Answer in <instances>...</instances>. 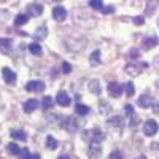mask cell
I'll return each mask as SVG.
<instances>
[{
  "instance_id": "cell-1",
  "label": "cell",
  "mask_w": 159,
  "mask_h": 159,
  "mask_svg": "<svg viewBox=\"0 0 159 159\" xmlns=\"http://www.w3.org/2000/svg\"><path fill=\"white\" fill-rule=\"evenodd\" d=\"M88 156H89V159H100L102 147L99 142H91V145L88 147Z\"/></svg>"
},
{
  "instance_id": "cell-2",
  "label": "cell",
  "mask_w": 159,
  "mask_h": 159,
  "mask_svg": "<svg viewBox=\"0 0 159 159\" xmlns=\"http://www.w3.org/2000/svg\"><path fill=\"white\" fill-rule=\"evenodd\" d=\"M157 130H159V126L154 119H148V121L143 124V134L147 137H153L154 134H157Z\"/></svg>"
},
{
  "instance_id": "cell-3",
  "label": "cell",
  "mask_w": 159,
  "mask_h": 159,
  "mask_svg": "<svg viewBox=\"0 0 159 159\" xmlns=\"http://www.w3.org/2000/svg\"><path fill=\"white\" fill-rule=\"evenodd\" d=\"M84 139L91 140V142H100L105 139V135L102 134L100 129H91V130H86L84 132Z\"/></svg>"
},
{
  "instance_id": "cell-4",
  "label": "cell",
  "mask_w": 159,
  "mask_h": 159,
  "mask_svg": "<svg viewBox=\"0 0 159 159\" xmlns=\"http://www.w3.org/2000/svg\"><path fill=\"white\" fill-rule=\"evenodd\" d=\"M107 91H108V94H110L111 97L118 99V97H121V94H123L124 88H123L121 84H119V83H108V88H107Z\"/></svg>"
},
{
  "instance_id": "cell-5",
  "label": "cell",
  "mask_w": 159,
  "mask_h": 159,
  "mask_svg": "<svg viewBox=\"0 0 159 159\" xmlns=\"http://www.w3.org/2000/svg\"><path fill=\"white\" fill-rule=\"evenodd\" d=\"M45 89V83L40 81V80H34V81H29L25 84V91L29 92H42Z\"/></svg>"
},
{
  "instance_id": "cell-6",
  "label": "cell",
  "mask_w": 159,
  "mask_h": 159,
  "mask_svg": "<svg viewBox=\"0 0 159 159\" xmlns=\"http://www.w3.org/2000/svg\"><path fill=\"white\" fill-rule=\"evenodd\" d=\"M142 67H147V64H143V65L127 64L126 67H124V70H126V73H127V75H130V76H139V75L142 73Z\"/></svg>"
},
{
  "instance_id": "cell-7",
  "label": "cell",
  "mask_w": 159,
  "mask_h": 159,
  "mask_svg": "<svg viewBox=\"0 0 159 159\" xmlns=\"http://www.w3.org/2000/svg\"><path fill=\"white\" fill-rule=\"evenodd\" d=\"M62 126H64V129H65V130H69V132H75V130H78V119H76V118H73V116H69V118L62 123Z\"/></svg>"
},
{
  "instance_id": "cell-8",
  "label": "cell",
  "mask_w": 159,
  "mask_h": 159,
  "mask_svg": "<svg viewBox=\"0 0 159 159\" xmlns=\"http://www.w3.org/2000/svg\"><path fill=\"white\" fill-rule=\"evenodd\" d=\"M2 75H3L5 83H8V84H15V83H16V73L13 72L11 69L3 67V69H2Z\"/></svg>"
},
{
  "instance_id": "cell-9",
  "label": "cell",
  "mask_w": 159,
  "mask_h": 159,
  "mask_svg": "<svg viewBox=\"0 0 159 159\" xmlns=\"http://www.w3.org/2000/svg\"><path fill=\"white\" fill-rule=\"evenodd\" d=\"M27 13H29V16H40L43 13V5H40V3H29L27 5Z\"/></svg>"
},
{
  "instance_id": "cell-10",
  "label": "cell",
  "mask_w": 159,
  "mask_h": 159,
  "mask_svg": "<svg viewBox=\"0 0 159 159\" xmlns=\"http://www.w3.org/2000/svg\"><path fill=\"white\" fill-rule=\"evenodd\" d=\"M52 18L56 21H64L67 18V10L64 7H54V10H52Z\"/></svg>"
},
{
  "instance_id": "cell-11",
  "label": "cell",
  "mask_w": 159,
  "mask_h": 159,
  "mask_svg": "<svg viewBox=\"0 0 159 159\" xmlns=\"http://www.w3.org/2000/svg\"><path fill=\"white\" fill-rule=\"evenodd\" d=\"M56 102L61 105V107H69V105H70V97L67 96V92H65V91H61L57 94V97H56Z\"/></svg>"
},
{
  "instance_id": "cell-12",
  "label": "cell",
  "mask_w": 159,
  "mask_h": 159,
  "mask_svg": "<svg viewBox=\"0 0 159 159\" xmlns=\"http://www.w3.org/2000/svg\"><path fill=\"white\" fill-rule=\"evenodd\" d=\"M11 40L10 38H0V52L3 54H10L11 52Z\"/></svg>"
},
{
  "instance_id": "cell-13",
  "label": "cell",
  "mask_w": 159,
  "mask_h": 159,
  "mask_svg": "<svg viewBox=\"0 0 159 159\" xmlns=\"http://www.w3.org/2000/svg\"><path fill=\"white\" fill-rule=\"evenodd\" d=\"M139 107H142V108H150L151 105H153V99L150 97V96H147V94H143V96H140L139 97Z\"/></svg>"
},
{
  "instance_id": "cell-14",
  "label": "cell",
  "mask_w": 159,
  "mask_h": 159,
  "mask_svg": "<svg viewBox=\"0 0 159 159\" xmlns=\"http://www.w3.org/2000/svg\"><path fill=\"white\" fill-rule=\"evenodd\" d=\"M37 107H38V102L35 100V99H30V100H27V102H25L24 103V111L25 113H32L34 110H37Z\"/></svg>"
},
{
  "instance_id": "cell-15",
  "label": "cell",
  "mask_w": 159,
  "mask_h": 159,
  "mask_svg": "<svg viewBox=\"0 0 159 159\" xmlns=\"http://www.w3.org/2000/svg\"><path fill=\"white\" fill-rule=\"evenodd\" d=\"M123 124H124V121H123L121 116H115V118H110V119H108V126H110V127H118V129H121Z\"/></svg>"
},
{
  "instance_id": "cell-16",
  "label": "cell",
  "mask_w": 159,
  "mask_h": 159,
  "mask_svg": "<svg viewBox=\"0 0 159 159\" xmlns=\"http://www.w3.org/2000/svg\"><path fill=\"white\" fill-rule=\"evenodd\" d=\"M29 51H30V54H34V56H42V52H43L42 46H40V43H37V42L29 45Z\"/></svg>"
},
{
  "instance_id": "cell-17",
  "label": "cell",
  "mask_w": 159,
  "mask_h": 159,
  "mask_svg": "<svg viewBox=\"0 0 159 159\" xmlns=\"http://www.w3.org/2000/svg\"><path fill=\"white\" fill-rule=\"evenodd\" d=\"M157 43H159V40H157L156 37L145 38V40H143V48H145V49H151V48H154Z\"/></svg>"
},
{
  "instance_id": "cell-18",
  "label": "cell",
  "mask_w": 159,
  "mask_h": 159,
  "mask_svg": "<svg viewBox=\"0 0 159 159\" xmlns=\"http://www.w3.org/2000/svg\"><path fill=\"white\" fill-rule=\"evenodd\" d=\"M29 22V15H18L16 16V19H15V25H18V27H21V25H24V24H27Z\"/></svg>"
},
{
  "instance_id": "cell-19",
  "label": "cell",
  "mask_w": 159,
  "mask_h": 159,
  "mask_svg": "<svg viewBox=\"0 0 159 159\" xmlns=\"http://www.w3.org/2000/svg\"><path fill=\"white\" fill-rule=\"evenodd\" d=\"M75 111L80 116H86L89 113V107H88V105H83V103H78L76 107H75Z\"/></svg>"
},
{
  "instance_id": "cell-20",
  "label": "cell",
  "mask_w": 159,
  "mask_h": 159,
  "mask_svg": "<svg viewBox=\"0 0 159 159\" xmlns=\"http://www.w3.org/2000/svg\"><path fill=\"white\" fill-rule=\"evenodd\" d=\"M89 62H91L92 65H99V64H100V51H99V49H96V51L91 54Z\"/></svg>"
},
{
  "instance_id": "cell-21",
  "label": "cell",
  "mask_w": 159,
  "mask_h": 159,
  "mask_svg": "<svg viewBox=\"0 0 159 159\" xmlns=\"http://www.w3.org/2000/svg\"><path fill=\"white\" fill-rule=\"evenodd\" d=\"M89 91L92 92V94H100V84L97 80H92V81L89 83Z\"/></svg>"
},
{
  "instance_id": "cell-22",
  "label": "cell",
  "mask_w": 159,
  "mask_h": 159,
  "mask_svg": "<svg viewBox=\"0 0 159 159\" xmlns=\"http://www.w3.org/2000/svg\"><path fill=\"white\" fill-rule=\"evenodd\" d=\"M46 147L52 151V150H56L57 148V140L54 139V137H51V135H48L46 137Z\"/></svg>"
},
{
  "instance_id": "cell-23",
  "label": "cell",
  "mask_w": 159,
  "mask_h": 159,
  "mask_svg": "<svg viewBox=\"0 0 159 159\" xmlns=\"http://www.w3.org/2000/svg\"><path fill=\"white\" fill-rule=\"evenodd\" d=\"M11 137L15 139V140H21V142H25V134H24V130H13L11 132Z\"/></svg>"
},
{
  "instance_id": "cell-24",
  "label": "cell",
  "mask_w": 159,
  "mask_h": 159,
  "mask_svg": "<svg viewBox=\"0 0 159 159\" xmlns=\"http://www.w3.org/2000/svg\"><path fill=\"white\" fill-rule=\"evenodd\" d=\"M46 27H45V25H40V27L35 30V38H38V40H42V38H45L46 37Z\"/></svg>"
},
{
  "instance_id": "cell-25",
  "label": "cell",
  "mask_w": 159,
  "mask_h": 159,
  "mask_svg": "<svg viewBox=\"0 0 159 159\" xmlns=\"http://www.w3.org/2000/svg\"><path fill=\"white\" fill-rule=\"evenodd\" d=\"M7 148H8V153H10V154H15V156H18L19 151H21V148L18 147L16 143H8V147H7Z\"/></svg>"
},
{
  "instance_id": "cell-26",
  "label": "cell",
  "mask_w": 159,
  "mask_h": 159,
  "mask_svg": "<svg viewBox=\"0 0 159 159\" xmlns=\"http://www.w3.org/2000/svg\"><path fill=\"white\" fill-rule=\"evenodd\" d=\"M89 7L92 10H102L103 8V2L102 0H89Z\"/></svg>"
},
{
  "instance_id": "cell-27",
  "label": "cell",
  "mask_w": 159,
  "mask_h": 159,
  "mask_svg": "<svg viewBox=\"0 0 159 159\" xmlns=\"http://www.w3.org/2000/svg\"><path fill=\"white\" fill-rule=\"evenodd\" d=\"M99 108H100V113H102V115H107V113L110 111V107H108L107 100H100V102H99Z\"/></svg>"
},
{
  "instance_id": "cell-28",
  "label": "cell",
  "mask_w": 159,
  "mask_h": 159,
  "mask_svg": "<svg viewBox=\"0 0 159 159\" xmlns=\"http://www.w3.org/2000/svg\"><path fill=\"white\" fill-rule=\"evenodd\" d=\"M124 91H126V94L130 97V96H134L135 88H134V84H132V83H126V84H124Z\"/></svg>"
},
{
  "instance_id": "cell-29",
  "label": "cell",
  "mask_w": 159,
  "mask_h": 159,
  "mask_svg": "<svg viewBox=\"0 0 159 159\" xmlns=\"http://www.w3.org/2000/svg\"><path fill=\"white\" fill-rule=\"evenodd\" d=\"M156 5H157V2H156V0H151V2L148 3V7H147V11H145V13H147V15H153V13H154V10H156Z\"/></svg>"
},
{
  "instance_id": "cell-30",
  "label": "cell",
  "mask_w": 159,
  "mask_h": 159,
  "mask_svg": "<svg viewBox=\"0 0 159 159\" xmlns=\"http://www.w3.org/2000/svg\"><path fill=\"white\" fill-rule=\"evenodd\" d=\"M18 156H19V159H30V157H32V154L29 153V150H25V148L21 150Z\"/></svg>"
},
{
  "instance_id": "cell-31",
  "label": "cell",
  "mask_w": 159,
  "mask_h": 159,
  "mask_svg": "<svg viewBox=\"0 0 159 159\" xmlns=\"http://www.w3.org/2000/svg\"><path fill=\"white\" fill-rule=\"evenodd\" d=\"M100 11L103 13V15H111V13H115V7H111V5H108V7H103Z\"/></svg>"
},
{
  "instance_id": "cell-32",
  "label": "cell",
  "mask_w": 159,
  "mask_h": 159,
  "mask_svg": "<svg viewBox=\"0 0 159 159\" xmlns=\"http://www.w3.org/2000/svg\"><path fill=\"white\" fill-rule=\"evenodd\" d=\"M52 107V99L51 97H45L43 99V108H51Z\"/></svg>"
},
{
  "instance_id": "cell-33",
  "label": "cell",
  "mask_w": 159,
  "mask_h": 159,
  "mask_svg": "<svg viewBox=\"0 0 159 159\" xmlns=\"http://www.w3.org/2000/svg\"><path fill=\"white\" fill-rule=\"evenodd\" d=\"M129 56H130L132 59H137V57L140 56V51H139L137 48H132V49L129 51Z\"/></svg>"
},
{
  "instance_id": "cell-34",
  "label": "cell",
  "mask_w": 159,
  "mask_h": 159,
  "mask_svg": "<svg viewBox=\"0 0 159 159\" xmlns=\"http://www.w3.org/2000/svg\"><path fill=\"white\" fill-rule=\"evenodd\" d=\"M62 72H64V73H70V72H72V65H70L69 62H64V64H62Z\"/></svg>"
},
{
  "instance_id": "cell-35",
  "label": "cell",
  "mask_w": 159,
  "mask_h": 159,
  "mask_svg": "<svg viewBox=\"0 0 159 159\" xmlns=\"http://www.w3.org/2000/svg\"><path fill=\"white\" fill-rule=\"evenodd\" d=\"M110 159H123V153L121 151H113L110 154Z\"/></svg>"
},
{
  "instance_id": "cell-36",
  "label": "cell",
  "mask_w": 159,
  "mask_h": 159,
  "mask_svg": "<svg viewBox=\"0 0 159 159\" xmlns=\"http://www.w3.org/2000/svg\"><path fill=\"white\" fill-rule=\"evenodd\" d=\"M134 24H135V25H143V24H145L143 16H137V18H134Z\"/></svg>"
},
{
  "instance_id": "cell-37",
  "label": "cell",
  "mask_w": 159,
  "mask_h": 159,
  "mask_svg": "<svg viewBox=\"0 0 159 159\" xmlns=\"http://www.w3.org/2000/svg\"><path fill=\"white\" fill-rule=\"evenodd\" d=\"M124 111H126V115H132V113H134V108H132V105H126V107H124Z\"/></svg>"
},
{
  "instance_id": "cell-38",
  "label": "cell",
  "mask_w": 159,
  "mask_h": 159,
  "mask_svg": "<svg viewBox=\"0 0 159 159\" xmlns=\"http://www.w3.org/2000/svg\"><path fill=\"white\" fill-rule=\"evenodd\" d=\"M153 111H154V115H157V116H159V103H156V105H154Z\"/></svg>"
},
{
  "instance_id": "cell-39",
  "label": "cell",
  "mask_w": 159,
  "mask_h": 159,
  "mask_svg": "<svg viewBox=\"0 0 159 159\" xmlns=\"http://www.w3.org/2000/svg\"><path fill=\"white\" fill-rule=\"evenodd\" d=\"M57 159H70V156H69V154H62V156H59Z\"/></svg>"
},
{
  "instance_id": "cell-40",
  "label": "cell",
  "mask_w": 159,
  "mask_h": 159,
  "mask_svg": "<svg viewBox=\"0 0 159 159\" xmlns=\"http://www.w3.org/2000/svg\"><path fill=\"white\" fill-rule=\"evenodd\" d=\"M30 159H40V154H34V156H32Z\"/></svg>"
},
{
  "instance_id": "cell-41",
  "label": "cell",
  "mask_w": 159,
  "mask_h": 159,
  "mask_svg": "<svg viewBox=\"0 0 159 159\" xmlns=\"http://www.w3.org/2000/svg\"><path fill=\"white\" fill-rule=\"evenodd\" d=\"M157 24H159V21H157Z\"/></svg>"
}]
</instances>
